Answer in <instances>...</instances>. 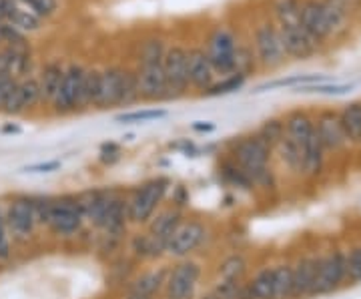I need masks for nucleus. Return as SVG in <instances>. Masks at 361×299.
<instances>
[{
  "mask_svg": "<svg viewBox=\"0 0 361 299\" xmlns=\"http://www.w3.org/2000/svg\"><path fill=\"white\" fill-rule=\"evenodd\" d=\"M85 219L109 239H118L129 227L127 195L109 187H90L77 193Z\"/></svg>",
  "mask_w": 361,
  "mask_h": 299,
  "instance_id": "1",
  "label": "nucleus"
},
{
  "mask_svg": "<svg viewBox=\"0 0 361 299\" xmlns=\"http://www.w3.org/2000/svg\"><path fill=\"white\" fill-rule=\"evenodd\" d=\"M229 159L245 171L255 189L269 191L275 187V171L271 167L273 149L263 139H259L257 133L235 139L229 147Z\"/></svg>",
  "mask_w": 361,
  "mask_h": 299,
  "instance_id": "2",
  "label": "nucleus"
},
{
  "mask_svg": "<svg viewBox=\"0 0 361 299\" xmlns=\"http://www.w3.org/2000/svg\"><path fill=\"white\" fill-rule=\"evenodd\" d=\"M173 183L167 177H151L137 185L127 195V219L129 225L145 227L159 209L165 205Z\"/></svg>",
  "mask_w": 361,
  "mask_h": 299,
  "instance_id": "3",
  "label": "nucleus"
},
{
  "mask_svg": "<svg viewBox=\"0 0 361 299\" xmlns=\"http://www.w3.org/2000/svg\"><path fill=\"white\" fill-rule=\"evenodd\" d=\"M85 225H87V219H85L77 193L52 195L49 211L42 221V227H47L49 233L61 239H71V237H77Z\"/></svg>",
  "mask_w": 361,
  "mask_h": 299,
  "instance_id": "4",
  "label": "nucleus"
},
{
  "mask_svg": "<svg viewBox=\"0 0 361 299\" xmlns=\"http://www.w3.org/2000/svg\"><path fill=\"white\" fill-rule=\"evenodd\" d=\"M4 213H6V227L13 239V245L14 243L26 245L28 241H32L37 229L40 227L35 209V195H14L4 205Z\"/></svg>",
  "mask_w": 361,
  "mask_h": 299,
  "instance_id": "5",
  "label": "nucleus"
},
{
  "mask_svg": "<svg viewBox=\"0 0 361 299\" xmlns=\"http://www.w3.org/2000/svg\"><path fill=\"white\" fill-rule=\"evenodd\" d=\"M203 279V265L193 257L175 261L169 265L167 283L163 298L165 299H195L199 295V287Z\"/></svg>",
  "mask_w": 361,
  "mask_h": 299,
  "instance_id": "6",
  "label": "nucleus"
},
{
  "mask_svg": "<svg viewBox=\"0 0 361 299\" xmlns=\"http://www.w3.org/2000/svg\"><path fill=\"white\" fill-rule=\"evenodd\" d=\"M211 237L209 225L201 219H183L177 231L171 235L167 248H165V255L171 260H189L193 257L199 249L207 243V239Z\"/></svg>",
  "mask_w": 361,
  "mask_h": 299,
  "instance_id": "7",
  "label": "nucleus"
},
{
  "mask_svg": "<svg viewBox=\"0 0 361 299\" xmlns=\"http://www.w3.org/2000/svg\"><path fill=\"white\" fill-rule=\"evenodd\" d=\"M253 54L257 59V65L265 71H275L285 65L283 39L279 32V26L273 20H263L253 32Z\"/></svg>",
  "mask_w": 361,
  "mask_h": 299,
  "instance_id": "8",
  "label": "nucleus"
},
{
  "mask_svg": "<svg viewBox=\"0 0 361 299\" xmlns=\"http://www.w3.org/2000/svg\"><path fill=\"white\" fill-rule=\"evenodd\" d=\"M237 37L231 28L217 26L207 39L205 52L211 61L215 75H235V52H237Z\"/></svg>",
  "mask_w": 361,
  "mask_h": 299,
  "instance_id": "9",
  "label": "nucleus"
},
{
  "mask_svg": "<svg viewBox=\"0 0 361 299\" xmlns=\"http://www.w3.org/2000/svg\"><path fill=\"white\" fill-rule=\"evenodd\" d=\"M345 283V253L343 251H329L327 255L319 257L317 274L311 286L310 298H322L337 291Z\"/></svg>",
  "mask_w": 361,
  "mask_h": 299,
  "instance_id": "10",
  "label": "nucleus"
},
{
  "mask_svg": "<svg viewBox=\"0 0 361 299\" xmlns=\"http://www.w3.org/2000/svg\"><path fill=\"white\" fill-rule=\"evenodd\" d=\"M87 68L80 63H71L65 68L63 83L56 91V97L51 103L56 115H71L80 111V92H82V78Z\"/></svg>",
  "mask_w": 361,
  "mask_h": 299,
  "instance_id": "11",
  "label": "nucleus"
},
{
  "mask_svg": "<svg viewBox=\"0 0 361 299\" xmlns=\"http://www.w3.org/2000/svg\"><path fill=\"white\" fill-rule=\"evenodd\" d=\"M187 52L189 49L173 44L167 47L163 59V73L167 78L169 101H177L189 91V75H187Z\"/></svg>",
  "mask_w": 361,
  "mask_h": 299,
  "instance_id": "12",
  "label": "nucleus"
},
{
  "mask_svg": "<svg viewBox=\"0 0 361 299\" xmlns=\"http://www.w3.org/2000/svg\"><path fill=\"white\" fill-rule=\"evenodd\" d=\"M137 73V87H139V101L142 103H163L169 101L167 78L161 65H139Z\"/></svg>",
  "mask_w": 361,
  "mask_h": 299,
  "instance_id": "13",
  "label": "nucleus"
},
{
  "mask_svg": "<svg viewBox=\"0 0 361 299\" xmlns=\"http://www.w3.org/2000/svg\"><path fill=\"white\" fill-rule=\"evenodd\" d=\"M299 26L310 35L311 39L317 40L319 44H323L325 40L334 39L323 0H303V4H301V16H299Z\"/></svg>",
  "mask_w": 361,
  "mask_h": 299,
  "instance_id": "14",
  "label": "nucleus"
},
{
  "mask_svg": "<svg viewBox=\"0 0 361 299\" xmlns=\"http://www.w3.org/2000/svg\"><path fill=\"white\" fill-rule=\"evenodd\" d=\"M123 77H125L123 66H109V68L101 71L94 109L106 111V109L121 106V101H123Z\"/></svg>",
  "mask_w": 361,
  "mask_h": 299,
  "instance_id": "15",
  "label": "nucleus"
},
{
  "mask_svg": "<svg viewBox=\"0 0 361 299\" xmlns=\"http://www.w3.org/2000/svg\"><path fill=\"white\" fill-rule=\"evenodd\" d=\"M40 103V87H39V78L37 77H28L23 78V80H18L16 85H14V89L8 94V99H6V103H4V109H2V113H6V115H23L26 111H30V109H35L37 104Z\"/></svg>",
  "mask_w": 361,
  "mask_h": 299,
  "instance_id": "16",
  "label": "nucleus"
},
{
  "mask_svg": "<svg viewBox=\"0 0 361 299\" xmlns=\"http://www.w3.org/2000/svg\"><path fill=\"white\" fill-rule=\"evenodd\" d=\"M315 121V133L322 141L325 153H336L348 147L345 133L341 129V121H339V111H322Z\"/></svg>",
  "mask_w": 361,
  "mask_h": 299,
  "instance_id": "17",
  "label": "nucleus"
},
{
  "mask_svg": "<svg viewBox=\"0 0 361 299\" xmlns=\"http://www.w3.org/2000/svg\"><path fill=\"white\" fill-rule=\"evenodd\" d=\"M183 219H185L183 209L175 207V205H167V207L163 205L153 215V219L145 225V231L151 235L155 241H159L163 248H167L171 235L177 231V227L183 223Z\"/></svg>",
  "mask_w": 361,
  "mask_h": 299,
  "instance_id": "18",
  "label": "nucleus"
},
{
  "mask_svg": "<svg viewBox=\"0 0 361 299\" xmlns=\"http://www.w3.org/2000/svg\"><path fill=\"white\" fill-rule=\"evenodd\" d=\"M169 265H159V267H151L139 271L135 277H130L129 286H127V293H137L142 298L157 299L163 295L165 291V283H167Z\"/></svg>",
  "mask_w": 361,
  "mask_h": 299,
  "instance_id": "19",
  "label": "nucleus"
},
{
  "mask_svg": "<svg viewBox=\"0 0 361 299\" xmlns=\"http://www.w3.org/2000/svg\"><path fill=\"white\" fill-rule=\"evenodd\" d=\"M281 39H283L285 54L287 59H295V61H310L311 56H315L322 44L317 40H313L301 28V26H289V28H279Z\"/></svg>",
  "mask_w": 361,
  "mask_h": 299,
  "instance_id": "20",
  "label": "nucleus"
},
{
  "mask_svg": "<svg viewBox=\"0 0 361 299\" xmlns=\"http://www.w3.org/2000/svg\"><path fill=\"white\" fill-rule=\"evenodd\" d=\"M187 75H189V87L197 91L205 92L215 83V71L207 56L205 49L195 47L187 52Z\"/></svg>",
  "mask_w": 361,
  "mask_h": 299,
  "instance_id": "21",
  "label": "nucleus"
},
{
  "mask_svg": "<svg viewBox=\"0 0 361 299\" xmlns=\"http://www.w3.org/2000/svg\"><path fill=\"white\" fill-rule=\"evenodd\" d=\"M0 23L14 26L20 32H37L42 26L37 14H32L18 0H0Z\"/></svg>",
  "mask_w": 361,
  "mask_h": 299,
  "instance_id": "22",
  "label": "nucleus"
},
{
  "mask_svg": "<svg viewBox=\"0 0 361 299\" xmlns=\"http://www.w3.org/2000/svg\"><path fill=\"white\" fill-rule=\"evenodd\" d=\"M0 65H2V73L8 75L14 80H23L28 77L30 73V65H32V54H30V47H6L0 49Z\"/></svg>",
  "mask_w": 361,
  "mask_h": 299,
  "instance_id": "23",
  "label": "nucleus"
},
{
  "mask_svg": "<svg viewBox=\"0 0 361 299\" xmlns=\"http://www.w3.org/2000/svg\"><path fill=\"white\" fill-rule=\"evenodd\" d=\"M249 274V261L243 253H231L223 257L217 265V279L215 283L227 286H243Z\"/></svg>",
  "mask_w": 361,
  "mask_h": 299,
  "instance_id": "24",
  "label": "nucleus"
},
{
  "mask_svg": "<svg viewBox=\"0 0 361 299\" xmlns=\"http://www.w3.org/2000/svg\"><path fill=\"white\" fill-rule=\"evenodd\" d=\"M319 255H305L293 263V299H303L311 295V286L317 274Z\"/></svg>",
  "mask_w": 361,
  "mask_h": 299,
  "instance_id": "25",
  "label": "nucleus"
},
{
  "mask_svg": "<svg viewBox=\"0 0 361 299\" xmlns=\"http://www.w3.org/2000/svg\"><path fill=\"white\" fill-rule=\"evenodd\" d=\"M65 68L66 65H63L59 59L54 61H49L47 65L42 66L39 78V87H40V103L51 104L56 97V91L63 83V77H65Z\"/></svg>",
  "mask_w": 361,
  "mask_h": 299,
  "instance_id": "26",
  "label": "nucleus"
},
{
  "mask_svg": "<svg viewBox=\"0 0 361 299\" xmlns=\"http://www.w3.org/2000/svg\"><path fill=\"white\" fill-rule=\"evenodd\" d=\"M285 123V135L291 139V141H295L297 145H303L310 141V137L315 133V121L311 117L307 111H301V109H297V111H291V113H287V117L283 118Z\"/></svg>",
  "mask_w": 361,
  "mask_h": 299,
  "instance_id": "27",
  "label": "nucleus"
},
{
  "mask_svg": "<svg viewBox=\"0 0 361 299\" xmlns=\"http://www.w3.org/2000/svg\"><path fill=\"white\" fill-rule=\"evenodd\" d=\"M323 165H325V149L322 141L317 137V133H313L310 141L303 145V159H301V175L313 179L317 175H322Z\"/></svg>",
  "mask_w": 361,
  "mask_h": 299,
  "instance_id": "28",
  "label": "nucleus"
},
{
  "mask_svg": "<svg viewBox=\"0 0 361 299\" xmlns=\"http://www.w3.org/2000/svg\"><path fill=\"white\" fill-rule=\"evenodd\" d=\"M241 299H273V265L247 277Z\"/></svg>",
  "mask_w": 361,
  "mask_h": 299,
  "instance_id": "29",
  "label": "nucleus"
},
{
  "mask_svg": "<svg viewBox=\"0 0 361 299\" xmlns=\"http://www.w3.org/2000/svg\"><path fill=\"white\" fill-rule=\"evenodd\" d=\"M129 251L137 261H157L165 255V248L159 241H155L147 231L130 237Z\"/></svg>",
  "mask_w": 361,
  "mask_h": 299,
  "instance_id": "30",
  "label": "nucleus"
},
{
  "mask_svg": "<svg viewBox=\"0 0 361 299\" xmlns=\"http://www.w3.org/2000/svg\"><path fill=\"white\" fill-rule=\"evenodd\" d=\"M341 129L345 133V139L351 145H361V101L345 104L339 111Z\"/></svg>",
  "mask_w": 361,
  "mask_h": 299,
  "instance_id": "31",
  "label": "nucleus"
},
{
  "mask_svg": "<svg viewBox=\"0 0 361 299\" xmlns=\"http://www.w3.org/2000/svg\"><path fill=\"white\" fill-rule=\"evenodd\" d=\"M219 177L227 183L229 187L237 189V191H245V193L255 191L251 179L245 175V171L241 169V167H239L233 159H229V157L223 159L219 163Z\"/></svg>",
  "mask_w": 361,
  "mask_h": 299,
  "instance_id": "32",
  "label": "nucleus"
},
{
  "mask_svg": "<svg viewBox=\"0 0 361 299\" xmlns=\"http://www.w3.org/2000/svg\"><path fill=\"white\" fill-rule=\"evenodd\" d=\"M301 4L303 0H273V18L279 28H289V26L299 25L301 16Z\"/></svg>",
  "mask_w": 361,
  "mask_h": 299,
  "instance_id": "33",
  "label": "nucleus"
},
{
  "mask_svg": "<svg viewBox=\"0 0 361 299\" xmlns=\"http://www.w3.org/2000/svg\"><path fill=\"white\" fill-rule=\"evenodd\" d=\"M273 299H293V265H273Z\"/></svg>",
  "mask_w": 361,
  "mask_h": 299,
  "instance_id": "34",
  "label": "nucleus"
},
{
  "mask_svg": "<svg viewBox=\"0 0 361 299\" xmlns=\"http://www.w3.org/2000/svg\"><path fill=\"white\" fill-rule=\"evenodd\" d=\"M275 151L279 153V159H281V163H283L287 169L291 171V173L301 175V159H303V147L301 145H297L295 141H291L285 135L283 139H281V143L273 149V153Z\"/></svg>",
  "mask_w": 361,
  "mask_h": 299,
  "instance_id": "35",
  "label": "nucleus"
},
{
  "mask_svg": "<svg viewBox=\"0 0 361 299\" xmlns=\"http://www.w3.org/2000/svg\"><path fill=\"white\" fill-rule=\"evenodd\" d=\"M167 52V44L163 39H147L139 51V65H161Z\"/></svg>",
  "mask_w": 361,
  "mask_h": 299,
  "instance_id": "36",
  "label": "nucleus"
},
{
  "mask_svg": "<svg viewBox=\"0 0 361 299\" xmlns=\"http://www.w3.org/2000/svg\"><path fill=\"white\" fill-rule=\"evenodd\" d=\"M257 137L269 145L271 149H275L277 145L281 143V139L285 137L283 118L271 117L267 118V121H263V123H261V127L257 129Z\"/></svg>",
  "mask_w": 361,
  "mask_h": 299,
  "instance_id": "37",
  "label": "nucleus"
},
{
  "mask_svg": "<svg viewBox=\"0 0 361 299\" xmlns=\"http://www.w3.org/2000/svg\"><path fill=\"white\" fill-rule=\"evenodd\" d=\"M99 77H101L99 68H87L82 78V92H80V111L94 106V99L99 92Z\"/></svg>",
  "mask_w": 361,
  "mask_h": 299,
  "instance_id": "38",
  "label": "nucleus"
},
{
  "mask_svg": "<svg viewBox=\"0 0 361 299\" xmlns=\"http://www.w3.org/2000/svg\"><path fill=\"white\" fill-rule=\"evenodd\" d=\"M245 83L247 77H243V75H229V77H223L221 80H215V83L203 92V97H223V94H231V92L239 91Z\"/></svg>",
  "mask_w": 361,
  "mask_h": 299,
  "instance_id": "39",
  "label": "nucleus"
},
{
  "mask_svg": "<svg viewBox=\"0 0 361 299\" xmlns=\"http://www.w3.org/2000/svg\"><path fill=\"white\" fill-rule=\"evenodd\" d=\"M167 109H141V111H130L118 115L116 121L123 125H135V123H149V121H159L167 117Z\"/></svg>",
  "mask_w": 361,
  "mask_h": 299,
  "instance_id": "40",
  "label": "nucleus"
},
{
  "mask_svg": "<svg viewBox=\"0 0 361 299\" xmlns=\"http://www.w3.org/2000/svg\"><path fill=\"white\" fill-rule=\"evenodd\" d=\"M345 283H361V245H355L345 253Z\"/></svg>",
  "mask_w": 361,
  "mask_h": 299,
  "instance_id": "41",
  "label": "nucleus"
},
{
  "mask_svg": "<svg viewBox=\"0 0 361 299\" xmlns=\"http://www.w3.org/2000/svg\"><path fill=\"white\" fill-rule=\"evenodd\" d=\"M139 103V87H137V73L133 68H125L123 77V101L121 106H130Z\"/></svg>",
  "mask_w": 361,
  "mask_h": 299,
  "instance_id": "42",
  "label": "nucleus"
},
{
  "mask_svg": "<svg viewBox=\"0 0 361 299\" xmlns=\"http://www.w3.org/2000/svg\"><path fill=\"white\" fill-rule=\"evenodd\" d=\"M23 6H26L32 14H37L40 20L51 18L59 8V0H18Z\"/></svg>",
  "mask_w": 361,
  "mask_h": 299,
  "instance_id": "43",
  "label": "nucleus"
},
{
  "mask_svg": "<svg viewBox=\"0 0 361 299\" xmlns=\"http://www.w3.org/2000/svg\"><path fill=\"white\" fill-rule=\"evenodd\" d=\"M13 257V239L8 235V227H6V213H4V205L0 203V261H8Z\"/></svg>",
  "mask_w": 361,
  "mask_h": 299,
  "instance_id": "44",
  "label": "nucleus"
},
{
  "mask_svg": "<svg viewBox=\"0 0 361 299\" xmlns=\"http://www.w3.org/2000/svg\"><path fill=\"white\" fill-rule=\"evenodd\" d=\"M315 80H323L322 75H297V77L289 78H277L273 83H267L263 87H259L257 92L265 91V89H279V87H295V85H303V83H315Z\"/></svg>",
  "mask_w": 361,
  "mask_h": 299,
  "instance_id": "45",
  "label": "nucleus"
},
{
  "mask_svg": "<svg viewBox=\"0 0 361 299\" xmlns=\"http://www.w3.org/2000/svg\"><path fill=\"white\" fill-rule=\"evenodd\" d=\"M353 89V85H315V87H303V92H317V94H345Z\"/></svg>",
  "mask_w": 361,
  "mask_h": 299,
  "instance_id": "46",
  "label": "nucleus"
},
{
  "mask_svg": "<svg viewBox=\"0 0 361 299\" xmlns=\"http://www.w3.org/2000/svg\"><path fill=\"white\" fill-rule=\"evenodd\" d=\"M18 80H14L8 75H4V73H0V113H2V109H4V103H6V99H8V94L14 89V85H16Z\"/></svg>",
  "mask_w": 361,
  "mask_h": 299,
  "instance_id": "47",
  "label": "nucleus"
},
{
  "mask_svg": "<svg viewBox=\"0 0 361 299\" xmlns=\"http://www.w3.org/2000/svg\"><path fill=\"white\" fill-rule=\"evenodd\" d=\"M327 4H331V6H336L339 8L341 13H345L348 16H353V13L360 8L361 0H325Z\"/></svg>",
  "mask_w": 361,
  "mask_h": 299,
  "instance_id": "48",
  "label": "nucleus"
},
{
  "mask_svg": "<svg viewBox=\"0 0 361 299\" xmlns=\"http://www.w3.org/2000/svg\"><path fill=\"white\" fill-rule=\"evenodd\" d=\"M61 169V161H47V163H37V165H28L25 167V173H52V171Z\"/></svg>",
  "mask_w": 361,
  "mask_h": 299,
  "instance_id": "49",
  "label": "nucleus"
},
{
  "mask_svg": "<svg viewBox=\"0 0 361 299\" xmlns=\"http://www.w3.org/2000/svg\"><path fill=\"white\" fill-rule=\"evenodd\" d=\"M215 129V125L213 123H203V121H197L193 125V130H197V133H209V130Z\"/></svg>",
  "mask_w": 361,
  "mask_h": 299,
  "instance_id": "50",
  "label": "nucleus"
},
{
  "mask_svg": "<svg viewBox=\"0 0 361 299\" xmlns=\"http://www.w3.org/2000/svg\"><path fill=\"white\" fill-rule=\"evenodd\" d=\"M195 299H217V295L209 289V291H205V293H201V295H197Z\"/></svg>",
  "mask_w": 361,
  "mask_h": 299,
  "instance_id": "51",
  "label": "nucleus"
},
{
  "mask_svg": "<svg viewBox=\"0 0 361 299\" xmlns=\"http://www.w3.org/2000/svg\"><path fill=\"white\" fill-rule=\"evenodd\" d=\"M123 299H151V298H142V295H137V293H127Z\"/></svg>",
  "mask_w": 361,
  "mask_h": 299,
  "instance_id": "52",
  "label": "nucleus"
},
{
  "mask_svg": "<svg viewBox=\"0 0 361 299\" xmlns=\"http://www.w3.org/2000/svg\"><path fill=\"white\" fill-rule=\"evenodd\" d=\"M163 299H165V298H163Z\"/></svg>",
  "mask_w": 361,
  "mask_h": 299,
  "instance_id": "53",
  "label": "nucleus"
}]
</instances>
